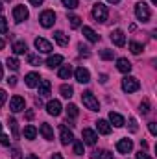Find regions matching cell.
I'll list each match as a JSON object with an SVG mask.
<instances>
[{
	"mask_svg": "<svg viewBox=\"0 0 157 159\" xmlns=\"http://www.w3.org/2000/svg\"><path fill=\"white\" fill-rule=\"evenodd\" d=\"M100 81H102V83H105V81H107V76H105V74H102V76H100Z\"/></svg>",
	"mask_w": 157,
	"mask_h": 159,
	"instance_id": "51",
	"label": "cell"
},
{
	"mask_svg": "<svg viewBox=\"0 0 157 159\" xmlns=\"http://www.w3.org/2000/svg\"><path fill=\"white\" fill-rule=\"evenodd\" d=\"M117 69L120 70V72H124V74H128L129 70H131V63L126 59V57H120V59H117Z\"/></svg>",
	"mask_w": 157,
	"mask_h": 159,
	"instance_id": "16",
	"label": "cell"
},
{
	"mask_svg": "<svg viewBox=\"0 0 157 159\" xmlns=\"http://www.w3.org/2000/svg\"><path fill=\"white\" fill-rule=\"evenodd\" d=\"M63 6L69 9H74V7H78V0H63Z\"/></svg>",
	"mask_w": 157,
	"mask_h": 159,
	"instance_id": "37",
	"label": "cell"
},
{
	"mask_svg": "<svg viewBox=\"0 0 157 159\" xmlns=\"http://www.w3.org/2000/svg\"><path fill=\"white\" fill-rule=\"evenodd\" d=\"M135 15H137V19H139V20H142V22H148V20H150V17H152L148 4H144V2H139V4L135 6Z\"/></svg>",
	"mask_w": 157,
	"mask_h": 159,
	"instance_id": "2",
	"label": "cell"
},
{
	"mask_svg": "<svg viewBox=\"0 0 157 159\" xmlns=\"http://www.w3.org/2000/svg\"><path fill=\"white\" fill-rule=\"evenodd\" d=\"M81 100H83V104H85L91 111H98V109H100V104H98V100L94 98V94H92L91 91H85V93L81 94Z\"/></svg>",
	"mask_w": 157,
	"mask_h": 159,
	"instance_id": "3",
	"label": "cell"
},
{
	"mask_svg": "<svg viewBox=\"0 0 157 159\" xmlns=\"http://www.w3.org/2000/svg\"><path fill=\"white\" fill-rule=\"evenodd\" d=\"M6 81H7L11 87H15V85H17V76H9V78L6 80Z\"/></svg>",
	"mask_w": 157,
	"mask_h": 159,
	"instance_id": "46",
	"label": "cell"
},
{
	"mask_svg": "<svg viewBox=\"0 0 157 159\" xmlns=\"http://www.w3.org/2000/svg\"><path fill=\"white\" fill-rule=\"evenodd\" d=\"M91 157L92 159H113V154L107 152V150H102V152H94Z\"/></svg>",
	"mask_w": 157,
	"mask_h": 159,
	"instance_id": "28",
	"label": "cell"
},
{
	"mask_svg": "<svg viewBox=\"0 0 157 159\" xmlns=\"http://www.w3.org/2000/svg\"><path fill=\"white\" fill-rule=\"evenodd\" d=\"M74 143V154L81 156L83 154V141H72Z\"/></svg>",
	"mask_w": 157,
	"mask_h": 159,
	"instance_id": "34",
	"label": "cell"
},
{
	"mask_svg": "<svg viewBox=\"0 0 157 159\" xmlns=\"http://www.w3.org/2000/svg\"><path fill=\"white\" fill-rule=\"evenodd\" d=\"M6 65H7V69H11V70H19V65H20V63H19L15 57H7Z\"/></svg>",
	"mask_w": 157,
	"mask_h": 159,
	"instance_id": "31",
	"label": "cell"
},
{
	"mask_svg": "<svg viewBox=\"0 0 157 159\" xmlns=\"http://www.w3.org/2000/svg\"><path fill=\"white\" fill-rule=\"evenodd\" d=\"M54 39H56L57 44H61V46H67V44H69V35H65L61 30H57V32L54 34Z\"/></svg>",
	"mask_w": 157,
	"mask_h": 159,
	"instance_id": "22",
	"label": "cell"
},
{
	"mask_svg": "<svg viewBox=\"0 0 157 159\" xmlns=\"http://www.w3.org/2000/svg\"><path fill=\"white\" fill-rule=\"evenodd\" d=\"M107 15H109V11H107V6L105 4H94V7H92V17L98 20V22H105L107 20Z\"/></svg>",
	"mask_w": 157,
	"mask_h": 159,
	"instance_id": "1",
	"label": "cell"
},
{
	"mask_svg": "<svg viewBox=\"0 0 157 159\" xmlns=\"http://www.w3.org/2000/svg\"><path fill=\"white\" fill-rule=\"evenodd\" d=\"M24 80H26V85H28V87H37L39 81H41V76L37 72H30V74H26Z\"/></svg>",
	"mask_w": 157,
	"mask_h": 159,
	"instance_id": "17",
	"label": "cell"
},
{
	"mask_svg": "<svg viewBox=\"0 0 157 159\" xmlns=\"http://www.w3.org/2000/svg\"><path fill=\"white\" fill-rule=\"evenodd\" d=\"M28 63L34 65V67H37V65H41V57L35 56V54H30V56H28Z\"/></svg>",
	"mask_w": 157,
	"mask_h": 159,
	"instance_id": "33",
	"label": "cell"
},
{
	"mask_svg": "<svg viewBox=\"0 0 157 159\" xmlns=\"http://www.w3.org/2000/svg\"><path fill=\"white\" fill-rule=\"evenodd\" d=\"M139 87H141L139 80L133 78V76H126V78L122 80V89L126 93H135V91H139Z\"/></svg>",
	"mask_w": 157,
	"mask_h": 159,
	"instance_id": "4",
	"label": "cell"
},
{
	"mask_svg": "<svg viewBox=\"0 0 157 159\" xmlns=\"http://www.w3.org/2000/svg\"><path fill=\"white\" fill-rule=\"evenodd\" d=\"M7 2H9V0H7Z\"/></svg>",
	"mask_w": 157,
	"mask_h": 159,
	"instance_id": "59",
	"label": "cell"
},
{
	"mask_svg": "<svg viewBox=\"0 0 157 159\" xmlns=\"http://www.w3.org/2000/svg\"><path fill=\"white\" fill-rule=\"evenodd\" d=\"M0 131H2V124H0Z\"/></svg>",
	"mask_w": 157,
	"mask_h": 159,
	"instance_id": "58",
	"label": "cell"
},
{
	"mask_svg": "<svg viewBox=\"0 0 157 159\" xmlns=\"http://www.w3.org/2000/svg\"><path fill=\"white\" fill-rule=\"evenodd\" d=\"M129 50H131V54H135V56H139L142 50H144V46L141 44V43H137V41H131L129 43Z\"/></svg>",
	"mask_w": 157,
	"mask_h": 159,
	"instance_id": "27",
	"label": "cell"
},
{
	"mask_svg": "<svg viewBox=\"0 0 157 159\" xmlns=\"http://www.w3.org/2000/svg\"><path fill=\"white\" fill-rule=\"evenodd\" d=\"M111 41H113V44H117V46H124V44H126V35H124V32H122V30H113V32H111Z\"/></svg>",
	"mask_w": 157,
	"mask_h": 159,
	"instance_id": "14",
	"label": "cell"
},
{
	"mask_svg": "<svg viewBox=\"0 0 157 159\" xmlns=\"http://www.w3.org/2000/svg\"><path fill=\"white\" fill-rule=\"evenodd\" d=\"M35 48H37L39 52H43V54H50V52H52V44L46 39H43V37H37V39H35Z\"/></svg>",
	"mask_w": 157,
	"mask_h": 159,
	"instance_id": "13",
	"label": "cell"
},
{
	"mask_svg": "<svg viewBox=\"0 0 157 159\" xmlns=\"http://www.w3.org/2000/svg\"><path fill=\"white\" fill-rule=\"evenodd\" d=\"M141 113H142V115H148V113H150V102H148V100H144V102L141 104Z\"/></svg>",
	"mask_w": 157,
	"mask_h": 159,
	"instance_id": "36",
	"label": "cell"
},
{
	"mask_svg": "<svg viewBox=\"0 0 157 159\" xmlns=\"http://www.w3.org/2000/svg\"><path fill=\"white\" fill-rule=\"evenodd\" d=\"M0 80H2V65H0Z\"/></svg>",
	"mask_w": 157,
	"mask_h": 159,
	"instance_id": "55",
	"label": "cell"
},
{
	"mask_svg": "<svg viewBox=\"0 0 157 159\" xmlns=\"http://www.w3.org/2000/svg\"><path fill=\"white\" fill-rule=\"evenodd\" d=\"M57 74H59V78L69 80L70 76H72V67H70V65H65V67H61V69H59V72H57Z\"/></svg>",
	"mask_w": 157,
	"mask_h": 159,
	"instance_id": "26",
	"label": "cell"
},
{
	"mask_svg": "<svg viewBox=\"0 0 157 159\" xmlns=\"http://www.w3.org/2000/svg\"><path fill=\"white\" fill-rule=\"evenodd\" d=\"M9 128H11V131H13V137L17 139V137H19V128H17V120L15 119H9Z\"/></svg>",
	"mask_w": 157,
	"mask_h": 159,
	"instance_id": "35",
	"label": "cell"
},
{
	"mask_svg": "<svg viewBox=\"0 0 157 159\" xmlns=\"http://www.w3.org/2000/svg\"><path fill=\"white\" fill-rule=\"evenodd\" d=\"M137 159H152V157H150V156H148V154H144V152H142V150H141V152H139V154H137Z\"/></svg>",
	"mask_w": 157,
	"mask_h": 159,
	"instance_id": "47",
	"label": "cell"
},
{
	"mask_svg": "<svg viewBox=\"0 0 157 159\" xmlns=\"http://www.w3.org/2000/svg\"><path fill=\"white\" fill-rule=\"evenodd\" d=\"M28 17H30V13H28V7H26V6H17V7L13 9V19H15V22H24Z\"/></svg>",
	"mask_w": 157,
	"mask_h": 159,
	"instance_id": "6",
	"label": "cell"
},
{
	"mask_svg": "<svg viewBox=\"0 0 157 159\" xmlns=\"http://www.w3.org/2000/svg\"><path fill=\"white\" fill-rule=\"evenodd\" d=\"M59 139H61V144H70V143L74 141L72 131H70L65 124H61V126H59Z\"/></svg>",
	"mask_w": 157,
	"mask_h": 159,
	"instance_id": "8",
	"label": "cell"
},
{
	"mask_svg": "<svg viewBox=\"0 0 157 159\" xmlns=\"http://www.w3.org/2000/svg\"><path fill=\"white\" fill-rule=\"evenodd\" d=\"M26 159H39V157H37V156H34V154H30V156H28Z\"/></svg>",
	"mask_w": 157,
	"mask_h": 159,
	"instance_id": "52",
	"label": "cell"
},
{
	"mask_svg": "<svg viewBox=\"0 0 157 159\" xmlns=\"http://www.w3.org/2000/svg\"><path fill=\"white\" fill-rule=\"evenodd\" d=\"M74 76H76V80H78L79 83H89V81H91V74H89V70L83 69V67H78V69L74 70Z\"/></svg>",
	"mask_w": 157,
	"mask_h": 159,
	"instance_id": "11",
	"label": "cell"
},
{
	"mask_svg": "<svg viewBox=\"0 0 157 159\" xmlns=\"http://www.w3.org/2000/svg\"><path fill=\"white\" fill-rule=\"evenodd\" d=\"M24 107H26V102H24L22 96H13V98H11L9 109H11L13 113H20V111H24Z\"/></svg>",
	"mask_w": 157,
	"mask_h": 159,
	"instance_id": "7",
	"label": "cell"
},
{
	"mask_svg": "<svg viewBox=\"0 0 157 159\" xmlns=\"http://www.w3.org/2000/svg\"><path fill=\"white\" fill-rule=\"evenodd\" d=\"M50 159H63V156H61V154H54Z\"/></svg>",
	"mask_w": 157,
	"mask_h": 159,
	"instance_id": "50",
	"label": "cell"
},
{
	"mask_svg": "<svg viewBox=\"0 0 157 159\" xmlns=\"http://www.w3.org/2000/svg\"><path fill=\"white\" fill-rule=\"evenodd\" d=\"M39 22H41L43 28H50V26H54V22H56V13L50 11V9L43 11L41 17H39Z\"/></svg>",
	"mask_w": 157,
	"mask_h": 159,
	"instance_id": "5",
	"label": "cell"
},
{
	"mask_svg": "<svg viewBox=\"0 0 157 159\" xmlns=\"http://www.w3.org/2000/svg\"><path fill=\"white\" fill-rule=\"evenodd\" d=\"M61 102L59 100H50L48 104H46V111H48V115H52V117H57V115H61Z\"/></svg>",
	"mask_w": 157,
	"mask_h": 159,
	"instance_id": "9",
	"label": "cell"
},
{
	"mask_svg": "<svg viewBox=\"0 0 157 159\" xmlns=\"http://www.w3.org/2000/svg\"><path fill=\"white\" fill-rule=\"evenodd\" d=\"M96 129L102 133V135H109L111 133V124L107 120H98L96 122Z\"/></svg>",
	"mask_w": 157,
	"mask_h": 159,
	"instance_id": "18",
	"label": "cell"
},
{
	"mask_svg": "<svg viewBox=\"0 0 157 159\" xmlns=\"http://www.w3.org/2000/svg\"><path fill=\"white\" fill-rule=\"evenodd\" d=\"M81 137H83V143L89 144V146L96 144V141H98V135H96L92 129H89V128H85V129L81 131Z\"/></svg>",
	"mask_w": 157,
	"mask_h": 159,
	"instance_id": "10",
	"label": "cell"
},
{
	"mask_svg": "<svg viewBox=\"0 0 157 159\" xmlns=\"http://www.w3.org/2000/svg\"><path fill=\"white\" fill-rule=\"evenodd\" d=\"M2 9H4V6H2V2H0V11H2Z\"/></svg>",
	"mask_w": 157,
	"mask_h": 159,
	"instance_id": "56",
	"label": "cell"
},
{
	"mask_svg": "<svg viewBox=\"0 0 157 159\" xmlns=\"http://www.w3.org/2000/svg\"><path fill=\"white\" fill-rule=\"evenodd\" d=\"M11 157L13 159H20V150H19V148H13V150H11Z\"/></svg>",
	"mask_w": 157,
	"mask_h": 159,
	"instance_id": "45",
	"label": "cell"
},
{
	"mask_svg": "<svg viewBox=\"0 0 157 159\" xmlns=\"http://www.w3.org/2000/svg\"><path fill=\"white\" fill-rule=\"evenodd\" d=\"M0 144L2 146H9V137L4 135V133H0Z\"/></svg>",
	"mask_w": 157,
	"mask_h": 159,
	"instance_id": "41",
	"label": "cell"
},
{
	"mask_svg": "<svg viewBox=\"0 0 157 159\" xmlns=\"http://www.w3.org/2000/svg\"><path fill=\"white\" fill-rule=\"evenodd\" d=\"M148 129H150V133H152V135H157V126H155V122H150V124H148Z\"/></svg>",
	"mask_w": 157,
	"mask_h": 159,
	"instance_id": "44",
	"label": "cell"
},
{
	"mask_svg": "<svg viewBox=\"0 0 157 159\" xmlns=\"http://www.w3.org/2000/svg\"><path fill=\"white\" fill-rule=\"evenodd\" d=\"M100 56H102V59H113V50H102Z\"/></svg>",
	"mask_w": 157,
	"mask_h": 159,
	"instance_id": "39",
	"label": "cell"
},
{
	"mask_svg": "<svg viewBox=\"0 0 157 159\" xmlns=\"http://www.w3.org/2000/svg\"><path fill=\"white\" fill-rule=\"evenodd\" d=\"M26 50H28V46H26L24 41H17V43H13V52H15V54H26Z\"/></svg>",
	"mask_w": 157,
	"mask_h": 159,
	"instance_id": "25",
	"label": "cell"
},
{
	"mask_svg": "<svg viewBox=\"0 0 157 159\" xmlns=\"http://www.w3.org/2000/svg\"><path fill=\"white\" fill-rule=\"evenodd\" d=\"M83 35H85V39L91 41V43H98L100 41V35L92 28H89V26H83Z\"/></svg>",
	"mask_w": 157,
	"mask_h": 159,
	"instance_id": "15",
	"label": "cell"
},
{
	"mask_svg": "<svg viewBox=\"0 0 157 159\" xmlns=\"http://www.w3.org/2000/svg\"><path fill=\"white\" fill-rule=\"evenodd\" d=\"M4 46H6V43H4V39H0V50H2Z\"/></svg>",
	"mask_w": 157,
	"mask_h": 159,
	"instance_id": "53",
	"label": "cell"
},
{
	"mask_svg": "<svg viewBox=\"0 0 157 159\" xmlns=\"http://www.w3.org/2000/svg\"><path fill=\"white\" fill-rule=\"evenodd\" d=\"M26 119H28V120L34 119V111H28V113H26Z\"/></svg>",
	"mask_w": 157,
	"mask_h": 159,
	"instance_id": "49",
	"label": "cell"
},
{
	"mask_svg": "<svg viewBox=\"0 0 157 159\" xmlns=\"http://www.w3.org/2000/svg\"><path fill=\"white\" fill-rule=\"evenodd\" d=\"M107 2H111V4H118L120 0H107Z\"/></svg>",
	"mask_w": 157,
	"mask_h": 159,
	"instance_id": "54",
	"label": "cell"
},
{
	"mask_svg": "<svg viewBox=\"0 0 157 159\" xmlns=\"http://www.w3.org/2000/svg\"><path fill=\"white\" fill-rule=\"evenodd\" d=\"M59 93H61V96H63V98H70V96H72V93H74V89H72L70 85H61Z\"/></svg>",
	"mask_w": 157,
	"mask_h": 159,
	"instance_id": "29",
	"label": "cell"
},
{
	"mask_svg": "<svg viewBox=\"0 0 157 159\" xmlns=\"http://www.w3.org/2000/svg\"><path fill=\"white\" fill-rule=\"evenodd\" d=\"M109 122L113 124V126H117V128H122L124 124H126V120H124V117L122 115H118V113H109Z\"/></svg>",
	"mask_w": 157,
	"mask_h": 159,
	"instance_id": "19",
	"label": "cell"
},
{
	"mask_svg": "<svg viewBox=\"0 0 157 159\" xmlns=\"http://www.w3.org/2000/svg\"><path fill=\"white\" fill-rule=\"evenodd\" d=\"M6 32H7V20L0 17V34H6Z\"/></svg>",
	"mask_w": 157,
	"mask_h": 159,
	"instance_id": "40",
	"label": "cell"
},
{
	"mask_svg": "<svg viewBox=\"0 0 157 159\" xmlns=\"http://www.w3.org/2000/svg\"><path fill=\"white\" fill-rule=\"evenodd\" d=\"M6 100H7V94H6V91H4V89H0V107L6 104Z\"/></svg>",
	"mask_w": 157,
	"mask_h": 159,
	"instance_id": "43",
	"label": "cell"
},
{
	"mask_svg": "<svg viewBox=\"0 0 157 159\" xmlns=\"http://www.w3.org/2000/svg\"><path fill=\"white\" fill-rule=\"evenodd\" d=\"M137 129H139V126H137V120H135V119H129V131H133V133H135Z\"/></svg>",
	"mask_w": 157,
	"mask_h": 159,
	"instance_id": "42",
	"label": "cell"
},
{
	"mask_svg": "<svg viewBox=\"0 0 157 159\" xmlns=\"http://www.w3.org/2000/svg\"><path fill=\"white\" fill-rule=\"evenodd\" d=\"M37 87H39V96H46V94H50L52 85H50V81H48V80H41Z\"/></svg>",
	"mask_w": 157,
	"mask_h": 159,
	"instance_id": "21",
	"label": "cell"
},
{
	"mask_svg": "<svg viewBox=\"0 0 157 159\" xmlns=\"http://www.w3.org/2000/svg\"><path fill=\"white\" fill-rule=\"evenodd\" d=\"M117 150L120 154H128V152H131L133 150V143H131V139H120L117 143Z\"/></svg>",
	"mask_w": 157,
	"mask_h": 159,
	"instance_id": "12",
	"label": "cell"
},
{
	"mask_svg": "<svg viewBox=\"0 0 157 159\" xmlns=\"http://www.w3.org/2000/svg\"><path fill=\"white\" fill-rule=\"evenodd\" d=\"M69 20H70V26H72V28H79V26H81V19H79L78 15H70Z\"/></svg>",
	"mask_w": 157,
	"mask_h": 159,
	"instance_id": "32",
	"label": "cell"
},
{
	"mask_svg": "<svg viewBox=\"0 0 157 159\" xmlns=\"http://www.w3.org/2000/svg\"><path fill=\"white\" fill-rule=\"evenodd\" d=\"M78 50H79V54H81V56H85V57H89V56H91V52H89V48H87V46H83L81 43L78 44Z\"/></svg>",
	"mask_w": 157,
	"mask_h": 159,
	"instance_id": "38",
	"label": "cell"
},
{
	"mask_svg": "<svg viewBox=\"0 0 157 159\" xmlns=\"http://www.w3.org/2000/svg\"><path fill=\"white\" fill-rule=\"evenodd\" d=\"M41 135L46 139V141H52L54 139V129L50 128V124H41Z\"/></svg>",
	"mask_w": 157,
	"mask_h": 159,
	"instance_id": "20",
	"label": "cell"
},
{
	"mask_svg": "<svg viewBox=\"0 0 157 159\" xmlns=\"http://www.w3.org/2000/svg\"><path fill=\"white\" fill-rule=\"evenodd\" d=\"M24 137H26L28 141H34V139L37 137V128H35V126H26V128H24Z\"/></svg>",
	"mask_w": 157,
	"mask_h": 159,
	"instance_id": "24",
	"label": "cell"
},
{
	"mask_svg": "<svg viewBox=\"0 0 157 159\" xmlns=\"http://www.w3.org/2000/svg\"><path fill=\"white\" fill-rule=\"evenodd\" d=\"M30 4H34V6H41L43 0H30Z\"/></svg>",
	"mask_w": 157,
	"mask_h": 159,
	"instance_id": "48",
	"label": "cell"
},
{
	"mask_svg": "<svg viewBox=\"0 0 157 159\" xmlns=\"http://www.w3.org/2000/svg\"><path fill=\"white\" fill-rule=\"evenodd\" d=\"M61 63H63V56H50V57H48V61H46V65H48L50 69L59 67Z\"/></svg>",
	"mask_w": 157,
	"mask_h": 159,
	"instance_id": "23",
	"label": "cell"
},
{
	"mask_svg": "<svg viewBox=\"0 0 157 159\" xmlns=\"http://www.w3.org/2000/svg\"><path fill=\"white\" fill-rule=\"evenodd\" d=\"M152 2H154V4H157V0H152Z\"/></svg>",
	"mask_w": 157,
	"mask_h": 159,
	"instance_id": "57",
	"label": "cell"
},
{
	"mask_svg": "<svg viewBox=\"0 0 157 159\" xmlns=\"http://www.w3.org/2000/svg\"><path fill=\"white\" fill-rule=\"evenodd\" d=\"M78 106H74V104H69V106H67V115H69V117H70V119H76V117H78Z\"/></svg>",
	"mask_w": 157,
	"mask_h": 159,
	"instance_id": "30",
	"label": "cell"
}]
</instances>
